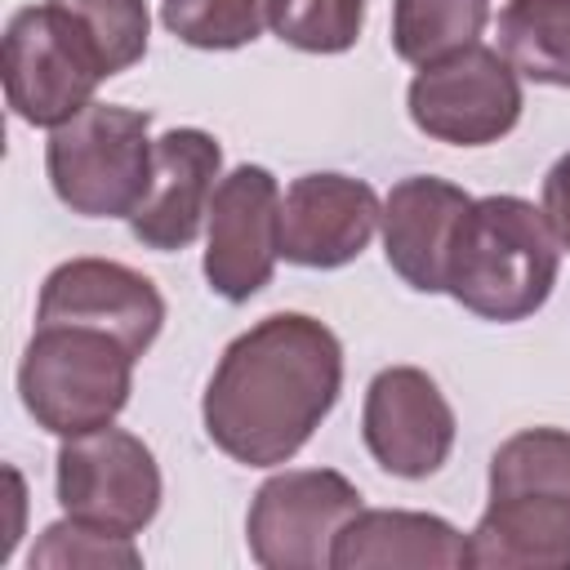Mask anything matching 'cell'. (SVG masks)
Segmentation results:
<instances>
[{
    "mask_svg": "<svg viewBox=\"0 0 570 570\" xmlns=\"http://www.w3.org/2000/svg\"><path fill=\"white\" fill-rule=\"evenodd\" d=\"M223 169V147L205 129H169L156 138L151 183L138 209L129 214V232L147 249H187L209 218L214 178Z\"/></svg>",
    "mask_w": 570,
    "mask_h": 570,
    "instance_id": "13",
    "label": "cell"
},
{
    "mask_svg": "<svg viewBox=\"0 0 570 570\" xmlns=\"http://www.w3.org/2000/svg\"><path fill=\"white\" fill-rule=\"evenodd\" d=\"M557 267L561 245L543 209L521 196H481L454 227L445 294L485 321H525L548 303Z\"/></svg>",
    "mask_w": 570,
    "mask_h": 570,
    "instance_id": "3",
    "label": "cell"
},
{
    "mask_svg": "<svg viewBox=\"0 0 570 570\" xmlns=\"http://www.w3.org/2000/svg\"><path fill=\"white\" fill-rule=\"evenodd\" d=\"M160 18L191 49H240L272 27V0H165Z\"/></svg>",
    "mask_w": 570,
    "mask_h": 570,
    "instance_id": "19",
    "label": "cell"
},
{
    "mask_svg": "<svg viewBox=\"0 0 570 570\" xmlns=\"http://www.w3.org/2000/svg\"><path fill=\"white\" fill-rule=\"evenodd\" d=\"M0 76L18 120L58 129L94 102V89L107 80V67L94 53L89 36L53 0H45L9 18Z\"/></svg>",
    "mask_w": 570,
    "mask_h": 570,
    "instance_id": "6",
    "label": "cell"
},
{
    "mask_svg": "<svg viewBox=\"0 0 570 570\" xmlns=\"http://www.w3.org/2000/svg\"><path fill=\"white\" fill-rule=\"evenodd\" d=\"M365 27V0H272V31L303 53H343Z\"/></svg>",
    "mask_w": 570,
    "mask_h": 570,
    "instance_id": "21",
    "label": "cell"
},
{
    "mask_svg": "<svg viewBox=\"0 0 570 570\" xmlns=\"http://www.w3.org/2000/svg\"><path fill=\"white\" fill-rule=\"evenodd\" d=\"M499 53L525 80L570 85V0H508L499 13Z\"/></svg>",
    "mask_w": 570,
    "mask_h": 570,
    "instance_id": "17",
    "label": "cell"
},
{
    "mask_svg": "<svg viewBox=\"0 0 570 570\" xmlns=\"http://www.w3.org/2000/svg\"><path fill=\"white\" fill-rule=\"evenodd\" d=\"M94 45L107 76L129 71L147 53V0H53Z\"/></svg>",
    "mask_w": 570,
    "mask_h": 570,
    "instance_id": "20",
    "label": "cell"
},
{
    "mask_svg": "<svg viewBox=\"0 0 570 570\" xmlns=\"http://www.w3.org/2000/svg\"><path fill=\"white\" fill-rule=\"evenodd\" d=\"M134 352L89 325H36L22 365L18 392L27 414L53 436H80L107 428L134 387Z\"/></svg>",
    "mask_w": 570,
    "mask_h": 570,
    "instance_id": "4",
    "label": "cell"
},
{
    "mask_svg": "<svg viewBox=\"0 0 570 570\" xmlns=\"http://www.w3.org/2000/svg\"><path fill=\"white\" fill-rule=\"evenodd\" d=\"M343 387V347L303 312H272L227 343L200 414L209 441L249 468L289 463Z\"/></svg>",
    "mask_w": 570,
    "mask_h": 570,
    "instance_id": "1",
    "label": "cell"
},
{
    "mask_svg": "<svg viewBox=\"0 0 570 570\" xmlns=\"http://www.w3.org/2000/svg\"><path fill=\"white\" fill-rule=\"evenodd\" d=\"M490 0H396L392 4V49L396 58L428 67L450 58L485 31Z\"/></svg>",
    "mask_w": 570,
    "mask_h": 570,
    "instance_id": "18",
    "label": "cell"
},
{
    "mask_svg": "<svg viewBox=\"0 0 570 570\" xmlns=\"http://www.w3.org/2000/svg\"><path fill=\"white\" fill-rule=\"evenodd\" d=\"M58 503L67 517L111 530L138 534L151 525L160 508V468L156 454L120 428H94L80 436H62L58 450Z\"/></svg>",
    "mask_w": 570,
    "mask_h": 570,
    "instance_id": "8",
    "label": "cell"
},
{
    "mask_svg": "<svg viewBox=\"0 0 570 570\" xmlns=\"http://www.w3.org/2000/svg\"><path fill=\"white\" fill-rule=\"evenodd\" d=\"M521 116L517 67L485 45H468L450 58L419 67L410 80V120L454 147H485L503 138Z\"/></svg>",
    "mask_w": 570,
    "mask_h": 570,
    "instance_id": "9",
    "label": "cell"
},
{
    "mask_svg": "<svg viewBox=\"0 0 570 570\" xmlns=\"http://www.w3.org/2000/svg\"><path fill=\"white\" fill-rule=\"evenodd\" d=\"M361 436L374 463L392 476H432L454 450V410L436 379L414 365H387L365 387Z\"/></svg>",
    "mask_w": 570,
    "mask_h": 570,
    "instance_id": "11",
    "label": "cell"
},
{
    "mask_svg": "<svg viewBox=\"0 0 570 570\" xmlns=\"http://www.w3.org/2000/svg\"><path fill=\"white\" fill-rule=\"evenodd\" d=\"M361 512V490L334 468H289L258 485L245 521L263 570H325L338 530Z\"/></svg>",
    "mask_w": 570,
    "mask_h": 570,
    "instance_id": "7",
    "label": "cell"
},
{
    "mask_svg": "<svg viewBox=\"0 0 570 570\" xmlns=\"http://www.w3.org/2000/svg\"><path fill=\"white\" fill-rule=\"evenodd\" d=\"M205 281L227 303L254 298L281 258V187L263 165H240L218 178L209 200Z\"/></svg>",
    "mask_w": 570,
    "mask_h": 570,
    "instance_id": "10",
    "label": "cell"
},
{
    "mask_svg": "<svg viewBox=\"0 0 570 570\" xmlns=\"http://www.w3.org/2000/svg\"><path fill=\"white\" fill-rule=\"evenodd\" d=\"M36 325H89L116 334L134 356H142L160 325H165V298L160 289L111 258H71L53 267L40 285Z\"/></svg>",
    "mask_w": 570,
    "mask_h": 570,
    "instance_id": "12",
    "label": "cell"
},
{
    "mask_svg": "<svg viewBox=\"0 0 570 570\" xmlns=\"http://www.w3.org/2000/svg\"><path fill=\"white\" fill-rule=\"evenodd\" d=\"M379 218L383 205L370 183L347 174H303L281 200V258L298 267H343L370 245Z\"/></svg>",
    "mask_w": 570,
    "mask_h": 570,
    "instance_id": "14",
    "label": "cell"
},
{
    "mask_svg": "<svg viewBox=\"0 0 570 570\" xmlns=\"http://www.w3.org/2000/svg\"><path fill=\"white\" fill-rule=\"evenodd\" d=\"M472 196L445 178L414 174L401 178L383 200V254L387 267L419 294L445 289L450 240Z\"/></svg>",
    "mask_w": 570,
    "mask_h": 570,
    "instance_id": "15",
    "label": "cell"
},
{
    "mask_svg": "<svg viewBox=\"0 0 570 570\" xmlns=\"http://www.w3.org/2000/svg\"><path fill=\"white\" fill-rule=\"evenodd\" d=\"M151 116L116 102H89L49 134L45 169L58 200L85 218H129L151 183Z\"/></svg>",
    "mask_w": 570,
    "mask_h": 570,
    "instance_id": "5",
    "label": "cell"
},
{
    "mask_svg": "<svg viewBox=\"0 0 570 570\" xmlns=\"http://www.w3.org/2000/svg\"><path fill=\"white\" fill-rule=\"evenodd\" d=\"M476 570H570V432L525 428L490 459V503L468 534Z\"/></svg>",
    "mask_w": 570,
    "mask_h": 570,
    "instance_id": "2",
    "label": "cell"
},
{
    "mask_svg": "<svg viewBox=\"0 0 570 570\" xmlns=\"http://www.w3.org/2000/svg\"><path fill=\"white\" fill-rule=\"evenodd\" d=\"M138 548H134V534H111V530H98V525H85L76 517L49 525L40 534V543L31 548V570L36 566H58V570H76V566H138Z\"/></svg>",
    "mask_w": 570,
    "mask_h": 570,
    "instance_id": "22",
    "label": "cell"
},
{
    "mask_svg": "<svg viewBox=\"0 0 570 570\" xmlns=\"http://www.w3.org/2000/svg\"><path fill=\"white\" fill-rule=\"evenodd\" d=\"M334 570H370V566H410V570H463L468 539L428 512L401 508H361L334 539Z\"/></svg>",
    "mask_w": 570,
    "mask_h": 570,
    "instance_id": "16",
    "label": "cell"
},
{
    "mask_svg": "<svg viewBox=\"0 0 570 570\" xmlns=\"http://www.w3.org/2000/svg\"><path fill=\"white\" fill-rule=\"evenodd\" d=\"M543 218L561 249H570V151L543 178Z\"/></svg>",
    "mask_w": 570,
    "mask_h": 570,
    "instance_id": "23",
    "label": "cell"
}]
</instances>
